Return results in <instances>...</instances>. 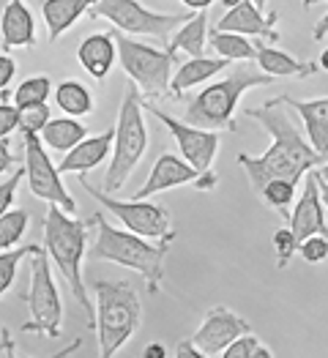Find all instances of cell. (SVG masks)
Segmentation results:
<instances>
[{
	"label": "cell",
	"mask_w": 328,
	"mask_h": 358,
	"mask_svg": "<svg viewBox=\"0 0 328 358\" xmlns=\"http://www.w3.org/2000/svg\"><path fill=\"white\" fill-rule=\"evenodd\" d=\"M17 162H20V159H17V156L11 153V148H8V137H3V140H0V178L8 176L11 167H14Z\"/></svg>",
	"instance_id": "39"
},
{
	"label": "cell",
	"mask_w": 328,
	"mask_h": 358,
	"mask_svg": "<svg viewBox=\"0 0 328 358\" xmlns=\"http://www.w3.org/2000/svg\"><path fill=\"white\" fill-rule=\"evenodd\" d=\"M290 230L296 233L299 243L309 236H328V224H326V206H323V197H320V183H318V173H306V189L299 197L296 208L290 210Z\"/></svg>",
	"instance_id": "14"
},
{
	"label": "cell",
	"mask_w": 328,
	"mask_h": 358,
	"mask_svg": "<svg viewBox=\"0 0 328 358\" xmlns=\"http://www.w3.org/2000/svg\"><path fill=\"white\" fill-rule=\"evenodd\" d=\"M211 47L222 55V58L230 60H257V47L236 30H219L213 28V33H208Z\"/></svg>",
	"instance_id": "26"
},
{
	"label": "cell",
	"mask_w": 328,
	"mask_h": 358,
	"mask_svg": "<svg viewBox=\"0 0 328 358\" xmlns=\"http://www.w3.org/2000/svg\"><path fill=\"white\" fill-rule=\"evenodd\" d=\"M230 63H233V60L222 58V55H219V58H206V55H200V58H189L178 71H176L170 90H173L176 96H183L186 90L197 88V85L208 83L211 77H216L219 71H224Z\"/></svg>",
	"instance_id": "22"
},
{
	"label": "cell",
	"mask_w": 328,
	"mask_h": 358,
	"mask_svg": "<svg viewBox=\"0 0 328 358\" xmlns=\"http://www.w3.org/2000/svg\"><path fill=\"white\" fill-rule=\"evenodd\" d=\"M25 301H28L30 320L22 326V331L58 339L63 329V303L50 268V255L41 246H33L30 252V287Z\"/></svg>",
	"instance_id": "7"
},
{
	"label": "cell",
	"mask_w": 328,
	"mask_h": 358,
	"mask_svg": "<svg viewBox=\"0 0 328 358\" xmlns=\"http://www.w3.org/2000/svg\"><path fill=\"white\" fill-rule=\"evenodd\" d=\"M176 356H178V358H206V356H203V350L194 345V339L180 342L178 348H176Z\"/></svg>",
	"instance_id": "40"
},
{
	"label": "cell",
	"mask_w": 328,
	"mask_h": 358,
	"mask_svg": "<svg viewBox=\"0 0 328 358\" xmlns=\"http://www.w3.org/2000/svg\"><path fill=\"white\" fill-rule=\"evenodd\" d=\"M219 3H222V6H224V8H233V6H238L241 0H219Z\"/></svg>",
	"instance_id": "49"
},
{
	"label": "cell",
	"mask_w": 328,
	"mask_h": 358,
	"mask_svg": "<svg viewBox=\"0 0 328 358\" xmlns=\"http://www.w3.org/2000/svg\"><path fill=\"white\" fill-rule=\"evenodd\" d=\"M246 115L260 120L263 129L273 140L271 148L263 156L238 153V164L246 170L255 194H260V189L273 178H287L299 183L312 167H320L326 162V156H320L318 150L312 148V143L304 140V134L299 131L293 115L287 113V99L285 96L269 99L263 107L249 110Z\"/></svg>",
	"instance_id": "1"
},
{
	"label": "cell",
	"mask_w": 328,
	"mask_h": 358,
	"mask_svg": "<svg viewBox=\"0 0 328 358\" xmlns=\"http://www.w3.org/2000/svg\"><path fill=\"white\" fill-rule=\"evenodd\" d=\"M93 6H96V0H44L41 14H44L50 41H58L66 30L74 28V22L83 14H90Z\"/></svg>",
	"instance_id": "21"
},
{
	"label": "cell",
	"mask_w": 328,
	"mask_h": 358,
	"mask_svg": "<svg viewBox=\"0 0 328 358\" xmlns=\"http://www.w3.org/2000/svg\"><path fill=\"white\" fill-rule=\"evenodd\" d=\"M22 143H25V178H28L30 194L50 206H60L63 210L74 213L77 200L66 192V186L60 180V167L52 164L50 153L44 150L41 134L28 131V134H22Z\"/></svg>",
	"instance_id": "11"
},
{
	"label": "cell",
	"mask_w": 328,
	"mask_h": 358,
	"mask_svg": "<svg viewBox=\"0 0 328 358\" xmlns=\"http://www.w3.org/2000/svg\"><path fill=\"white\" fill-rule=\"evenodd\" d=\"M206 41H208V17H206V11H197L170 36L167 50L170 52L183 50L189 58H200V55H206Z\"/></svg>",
	"instance_id": "23"
},
{
	"label": "cell",
	"mask_w": 328,
	"mask_h": 358,
	"mask_svg": "<svg viewBox=\"0 0 328 358\" xmlns=\"http://www.w3.org/2000/svg\"><path fill=\"white\" fill-rule=\"evenodd\" d=\"M50 107H47V101H41V104H30V107H22L20 110V131L22 134H41V129L50 123Z\"/></svg>",
	"instance_id": "34"
},
{
	"label": "cell",
	"mask_w": 328,
	"mask_h": 358,
	"mask_svg": "<svg viewBox=\"0 0 328 358\" xmlns=\"http://www.w3.org/2000/svg\"><path fill=\"white\" fill-rule=\"evenodd\" d=\"M315 3H328V0H304V6H315Z\"/></svg>",
	"instance_id": "50"
},
{
	"label": "cell",
	"mask_w": 328,
	"mask_h": 358,
	"mask_svg": "<svg viewBox=\"0 0 328 358\" xmlns=\"http://www.w3.org/2000/svg\"><path fill=\"white\" fill-rule=\"evenodd\" d=\"M200 178V170L192 167L183 156H176V153H162L153 167H150L148 180L143 183V189L134 192V197L140 200H148L159 192H167V189H176V186H183V183H197Z\"/></svg>",
	"instance_id": "15"
},
{
	"label": "cell",
	"mask_w": 328,
	"mask_h": 358,
	"mask_svg": "<svg viewBox=\"0 0 328 358\" xmlns=\"http://www.w3.org/2000/svg\"><path fill=\"white\" fill-rule=\"evenodd\" d=\"M90 17H101L110 20L120 33L129 36H150L156 41H167L170 36L192 17V14H159L150 11L137 0H96V6L90 8Z\"/></svg>",
	"instance_id": "9"
},
{
	"label": "cell",
	"mask_w": 328,
	"mask_h": 358,
	"mask_svg": "<svg viewBox=\"0 0 328 358\" xmlns=\"http://www.w3.org/2000/svg\"><path fill=\"white\" fill-rule=\"evenodd\" d=\"M85 137H88V129L77 118H71V115L50 120V123L41 129V140L52 150H58V153H69L77 143H83Z\"/></svg>",
	"instance_id": "25"
},
{
	"label": "cell",
	"mask_w": 328,
	"mask_h": 358,
	"mask_svg": "<svg viewBox=\"0 0 328 358\" xmlns=\"http://www.w3.org/2000/svg\"><path fill=\"white\" fill-rule=\"evenodd\" d=\"M96 227L99 233H96V243L90 246L88 260H107V263L137 271L148 282L150 293H156L164 282V255L173 241L164 238L156 243L140 233L118 230L101 213H96Z\"/></svg>",
	"instance_id": "2"
},
{
	"label": "cell",
	"mask_w": 328,
	"mask_h": 358,
	"mask_svg": "<svg viewBox=\"0 0 328 358\" xmlns=\"http://www.w3.org/2000/svg\"><path fill=\"white\" fill-rule=\"evenodd\" d=\"M143 356L145 358H167V350H164V345L153 342V345H148V348L143 350Z\"/></svg>",
	"instance_id": "43"
},
{
	"label": "cell",
	"mask_w": 328,
	"mask_h": 358,
	"mask_svg": "<svg viewBox=\"0 0 328 358\" xmlns=\"http://www.w3.org/2000/svg\"><path fill=\"white\" fill-rule=\"evenodd\" d=\"M50 90H52V80H50L47 74H33L28 80H22V85L17 88L14 104H17L20 110H22V107H30V104H41V101H47Z\"/></svg>",
	"instance_id": "30"
},
{
	"label": "cell",
	"mask_w": 328,
	"mask_h": 358,
	"mask_svg": "<svg viewBox=\"0 0 328 358\" xmlns=\"http://www.w3.org/2000/svg\"><path fill=\"white\" fill-rule=\"evenodd\" d=\"M118 41V63L131 77V83L145 96H162L173 85V52L156 50L137 38H129V33H115Z\"/></svg>",
	"instance_id": "8"
},
{
	"label": "cell",
	"mask_w": 328,
	"mask_h": 358,
	"mask_svg": "<svg viewBox=\"0 0 328 358\" xmlns=\"http://www.w3.org/2000/svg\"><path fill=\"white\" fill-rule=\"evenodd\" d=\"M318 183H320V197H323V206H326V210H328V180H323L320 176H318Z\"/></svg>",
	"instance_id": "46"
},
{
	"label": "cell",
	"mask_w": 328,
	"mask_h": 358,
	"mask_svg": "<svg viewBox=\"0 0 328 358\" xmlns=\"http://www.w3.org/2000/svg\"><path fill=\"white\" fill-rule=\"evenodd\" d=\"M0 336H3V345H0V356H14L17 350L11 348V336H8V329L0 331Z\"/></svg>",
	"instance_id": "44"
},
{
	"label": "cell",
	"mask_w": 328,
	"mask_h": 358,
	"mask_svg": "<svg viewBox=\"0 0 328 358\" xmlns=\"http://www.w3.org/2000/svg\"><path fill=\"white\" fill-rule=\"evenodd\" d=\"M22 176H25V167H17L6 180H0V216L11 208L14 197H17V189L22 183Z\"/></svg>",
	"instance_id": "36"
},
{
	"label": "cell",
	"mask_w": 328,
	"mask_h": 358,
	"mask_svg": "<svg viewBox=\"0 0 328 358\" xmlns=\"http://www.w3.org/2000/svg\"><path fill=\"white\" fill-rule=\"evenodd\" d=\"M44 230V249L50 260L58 266L60 276L66 279L71 296L88 312V317H96V309L88 299L85 276H83V260H85V243H88V222L71 219L69 210L60 206H50L41 222Z\"/></svg>",
	"instance_id": "3"
},
{
	"label": "cell",
	"mask_w": 328,
	"mask_h": 358,
	"mask_svg": "<svg viewBox=\"0 0 328 358\" xmlns=\"http://www.w3.org/2000/svg\"><path fill=\"white\" fill-rule=\"evenodd\" d=\"M246 331L252 329H249V323L241 315H236L227 306H213V309H208V315L203 317V326L194 331L192 339L203 350V356L216 358L222 356L241 334H246Z\"/></svg>",
	"instance_id": "13"
},
{
	"label": "cell",
	"mask_w": 328,
	"mask_h": 358,
	"mask_svg": "<svg viewBox=\"0 0 328 358\" xmlns=\"http://www.w3.org/2000/svg\"><path fill=\"white\" fill-rule=\"evenodd\" d=\"M96 317L99 356H118L120 348L143 326V301L129 282H96Z\"/></svg>",
	"instance_id": "4"
},
{
	"label": "cell",
	"mask_w": 328,
	"mask_h": 358,
	"mask_svg": "<svg viewBox=\"0 0 328 358\" xmlns=\"http://www.w3.org/2000/svg\"><path fill=\"white\" fill-rule=\"evenodd\" d=\"M255 3H257L260 8H266V3H269V0H255Z\"/></svg>",
	"instance_id": "51"
},
{
	"label": "cell",
	"mask_w": 328,
	"mask_h": 358,
	"mask_svg": "<svg viewBox=\"0 0 328 358\" xmlns=\"http://www.w3.org/2000/svg\"><path fill=\"white\" fill-rule=\"evenodd\" d=\"M257 63H260V69L266 74H271V77H306V74H315L318 71L315 63H301L290 52L269 47L263 41L257 44Z\"/></svg>",
	"instance_id": "24"
},
{
	"label": "cell",
	"mask_w": 328,
	"mask_h": 358,
	"mask_svg": "<svg viewBox=\"0 0 328 358\" xmlns=\"http://www.w3.org/2000/svg\"><path fill=\"white\" fill-rule=\"evenodd\" d=\"M28 222H30V213L28 210H6L3 216H0V252H6V249H14L22 236H25V230H28Z\"/></svg>",
	"instance_id": "29"
},
{
	"label": "cell",
	"mask_w": 328,
	"mask_h": 358,
	"mask_svg": "<svg viewBox=\"0 0 328 358\" xmlns=\"http://www.w3.org/2000/svg\"><path fill=\"white\" fill-rule=\"evenodd\" d=\"M30 252H33V243L22 246V249H6V252H0V296H6L11 290V285L17 279V268H20V263L25 257H30Z\"/></svg>",
	"instance_id": "31"
},
{
	"label": "cell",
	"mask_w": 328,
	"mask_h": 358,
	"mask_svg": "<svg viewBox=\"0 0 328 358\" xmlns=\"http://www.w3.org/2000/svg\"><path fill=\"white\" fill-rule=\"evenodd\" d=\"M219 183V176L213 173V170H206V173H200V178H197V189H203V192H208Z\"/></svg>",
	"instance_id": "41"
},
{
	"label": "cell",
	"mask_w": 328,
	"mask_h": 358,
	"mask_svg": "<svg viewBox=\"0 0 328 358\" xmlns=\"http://www.w3.org/2000/svg\"><path fill=\"white\" fill-rule=\"evenodd\" d=\"M14 74H17V63H14V58H8L6 52H0V90L8 88V83L14 80Z\"/></svg>",
	"instance_id": "38"
},
{
	"label": "cell",
	"mask_w": 328,
	"mask_h": 358,
	"mask_svg": "<svg viewBox=\"0 0 328 358\" xmlns=\"http://www.w3.org/2000/svg\"><path fill=\"white\" fill-rule=\"evenodd\" d=\"M318 66H320L323 71H328V47L323 50V52H320V63H318Z\"/></svg>",
	"instance_id": "47"
},
{
	"label": "cell",
	"mask_w": 328,
	"mask_h": 358,
	"mask_svg": "<svg viewBox=\"0 0 328 358\" xmlns=\"http://www.w3.org/2000/svg\"><path fill=\"white\" fill-rule=\"evenodd\" d=\"M55 101H58L60 110L66 115H71V118H83V115L93 113V93L77 80H63L55 88Z\"/></svg>",
	"instance_id": "27"
},
{
	"label": "cell",
	"mask_w": 328,
	"mask_h": 358,
	"mask_svg": "<svg viewBox=\"0 0 328 358\" xmlns=\"http://www.w3.org/2000/svg\"><path fill=\"white\" fill-rule=\"evenodd\" d=\"M0 101H6V90H0Z\"/></svg>",
	"instance_id": "52"
},
{
	"label": "cell",
	"mask_w": 328,
	"mask_h": 358,
	"mask_svg": "<svg viewBox=\"0 0 328 358\" xmlns=\"http://www.w3.org/2000/svg\"><path fill=\"white\" fill-rule=\"evenodd\" d=\"M299 255L304 257V263H312V266L328 260V236H320V233H318V236L304 238L299 243Z\"/></svg>",
	"instance_id": "35"
},
{
	"label": "cell",
	"mask_w": 328,
	"mask_h": 358,
	"mask_svg": "<svg viewBox=\"0 0 328 358\" xmlns=\"http://www.w3.org/2000/svg\"><path fill=\"white\" fill-rule=\"evenodd\" d=\"M279 14H266L255 0H241L238 6L227 8V14L216 22L219 30H236L243 36H260L269 41H279V33L273 30Z\"/></svg>",
	"instance_id": "16"
},
{
	"label": "cell",
	"mask_w": 328,
	"mask_h": 358,
	"mask_svg": "<svg viewBox=\"0 0 328 358\" xmlns=\"http://www.w3.org/2000/svg\"><path fill=\"white\" fill-rule=\"evenodd\" d=\"M115 143V129L110 131H101L96 137H85L83 143H77L69 153H63V162H60V173H77V176H85L90 170H96L107 156L110 148Z\"/></svg>",
	"instance_id": "17"
},
{
	"label": "cell",
	"mask_w": 328,
	"mask_h": 358,
	"mask_svg": "<svg viewBox=\"0 0 328 358\" xmlns=\"http://www.w3.org/2000/svg\"><path fill=\"white\" fill-rule=\"evenodd\" d=\"M77 60L88 71L93 80H104L118 60V41L115 33H93L80 47H77Z\"/></svg>",
	"instance_id": "19"
},
{
	"label": "cell",
	"mask_w": 328,
	"mask_h": 358,
	"mask_svg": "<svg viewBox=\"0 0 328 358\" xmlns=\"http://www.w3.org/2000/svg\"><path fill=\"white\" fill-rule=\"evenodd\" d=\"M318 176H320L323 180H328V159L323 162V167H320V173H318Z\"/></svg>",
	"instance_id": "48"
},
{
	"label": "cell",
	"mask_w": 328,
	"mask_h": 358,
	"mask_svg": "<svg viewBox=\"0 0 328 358\" xmlns=\"http://www.w3.org/2000/svg\"><path fill=\"white\" fill-rule=\"evenodd\" d=\"M312 33H315V38H318V41H320V38H326V36H328V14H323V17H320V22L315 25V30H312Z\"/></svg>",
	"instance_id": "45"
},
{
	"label": "cell",
	"mask_w": 328,
	"mask_h": 358,
	"mask_svg": "<svg viewBox=\"0 0 328 358\" xmlns=\"http://www.w3.org/2000/svg\"><path fill=\"white\" fill-rule=\"evenodd\" d=\"M80 178H83V186H85V192H88L90 197H93L104 210H110L113 216H118L126 230L140 233V236H145V238H150V241H164V238L176 241L170 213L162 208V206L145 203V200H140V197L115 200L110 192H99L96 186H88L85 176H80Z\"/></svg>",
	"instance_id": "10"
},
{
	"label": "cell",
	"mask_w": 328,
	"mask_h": 358,
	"mask_svg": "<svg viewBox=\"0 0 328 358\" xmlns=\"http://www.w3.org/2000/svg\"><path fill=\"white\" fill-rule=\"evenodd\" d=\"M287 104L299 113L301 123L306 126V140L320 156L328 159V96L320 99H290L285 96Z\"/></svg>",
	"instance_id": "20"
},
{
	"label": "cell",
	"mask_w": 328,
	"mask_h": 358,
	"mask_svg": "<svg viewBox=\"0 0 328 358\" xmlns=\"http://www.w3.org/2000/svg\"><path fill=\"white\" fill-rule=\"evenodd\" d=\"M0 38L3 50L14 47H36V20L25 0H8L0 17Z\"/></svg>",
	"instance_id": "18"
},
{
	"label": "cell",
	"mask_w": 328,
	"mask_h": 358,
	"mask_svg": "<svg viewBox=\"0 0 328 358\" xmlns=\"http://www.w3.org/2000/svg\"><path fill=\"white\" fill-rule=\"evenodd\" d=\"M273 353H271L269 348L252 334V331H246V334H241L238 339L222 353V358H271Z\"/></svg>",
	"instance_id": "32"
},
{
	"label": "cell",
	"mask_w": 328,
	"mask_h": 358,
	"mask_svg": "<svg viewBox=\"0 0 328 358\" xmlns=\"http://www.w3.org/2000/svg\"><path fill=\"white\" fill-rule=\"evenodd\" d=\"M14 129H20V107L0 101V140L8 137Z\"/></svg>",
	"instance_id": "37"
},
{
	"label": "cell",
	"mask_w": 328,
	"mask_h": 358,
	"mask_svg": "<svg viewBox=\"0 0 328 358\" xmlns=\"http://www.w3.org/2000/svg\"><path fill=\"white\" fill-rule=\"evenodd\" d=\"M145 110H148L153 118H159L167 126V131L176 137V145H178L180 156H183L192 167H197L200 173L211 170V164H213V159H216V153H219V134H216L213 129H203V126H194V123L176 120L173 115L162 113V110L153 107V104H145Z\"/></svg>",
	"instance_id": "12"
},
{
	"label": "cell",
	"mask_w": 328,
	"mask_h": 358,
	"mask_svg": "<svg viewBox=\"0 0 328 358\" xmlns=\"http://www.w3.org/2000/svg\"><path fill=\"white\" fill-rule=\"evenodd\" d=\"M273 252H276V268H287L290 260H293V255H299V238L290 230V224L287 227H279L273 233Z\"/></svg>",
	"instance_id": "33"
},
{
	"label": "cell",
	"mask_w": 328,
	"mask_h": 358,
	"mask_svg": "<svg viewBox=\"0 0 328 358\" xmlns=\"http://www.w3.org/2000/svg\"><path fill=\"white\" fill-rule=\"evenodd\" d=\"M273 83L271 74L266 71H252V69H241L238 74L227 77V80H219L208 88H203L194 99H189L186 110H183V118L186 123H194V126H203V129H236L233 115H236V107H238L241 96L249 88H257V85H269Z\"/></svg>",
	"instance_id": "6"
},
{
	"label": "cell",
	"mask_w": 328,
	"mask_h": 358,
	"mask_svg": "<svg viewBox=\"0 0 328 358\" xmlns=\"http://www.w3.org/2000/svg\"><path fill=\"white\" fill-rule=\"evenodd\" d=\"M296 186H299L296 180L273 178L260 189V194H257V197H263V200H266L276 213L290 216V210L287 208H290V203H293V197H296Z\"/></svg>",
	"instance_id": "28"
},
{
	"label": "cell",
	"mask_w": 328,
	"mask_h": 358,
	"mask_svg": "<svg viewBox=\"0 0 328 358\" xmlns=\"http://www.w3.org/2000/svg\"><path fill=\"white\" fill-rule=\"evenodd\" d=\"M180 3H183L189 11H206V8H211L216 0H180Z\"/></svg>",
	"instance_id": "42"
},
{
	"label": "cell",
	"mask_w": 328,
	"mask_h": 358,
	"mask_svg": "<svg viewBox=\"0 0 328 358\" xmlns=\"http://www.w3.org/2000/svg\"><path fill=\"white\" fill-rule=\"evenodd\" d=\"M145 101L140 99V88L134 83L126 85L123 101L118 110V123H115V143H113V162L104 176V189L110 194L120 192L126 180L131 178L134 167L148 150V129H145Z\"/></svg>",
	"instance_id": "5"
}]
</instances>
